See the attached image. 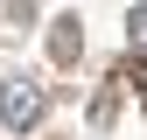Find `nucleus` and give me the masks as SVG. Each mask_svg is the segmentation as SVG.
<instances>
[{
  "label": "nucleus",
  "instance_id": "nucleus-1",
  "mask_svg": "<svg viewBox=\"0 0 147 140\" xmlns=\"http://www.w3.org/2000/svg\"><path fill=\"white\" fill-rule=\"evenodd\" d=\"M42 112H49V91L35 77H0V126L7 133H35Z\"/></svg>",
  "mask_w": 147,
  "mask_h": 140
},
{
  "label": "nucleus",
  "instance_id": "nucleus-2",
  "mask_svg": "<svg viewBox=\"0 0 147 140\" xmlns=\"http://www.w3.org/2000/svg\"><path fill=\"white\" fill-rule=\"evenodd\" d=\"M133 28H140V35H147V7H140V14H133Z\"/></svg>",
  "mask_w": 147,
  "mask_h": 140
}]
</instances>
